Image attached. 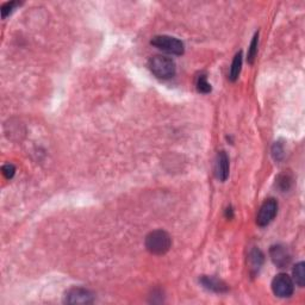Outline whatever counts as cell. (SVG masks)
Returning <instances> with one entry per match:
<instances>
[{
    "instance_id": "1",
    "label": "cell",
    "mask_w": 305,
    "mask_h": 305,
    "mask_svg": "<svg viewBox=\"0 0 305 305\" xmlns=\"http://www.w3.org/2000/svg\"><path fill=\"white\" fill-rule=\"evenodd\" d=\"M149 70L161 80H168L173 78L177 72V66L172 59L162 55H155L149 59L148 61Z\"/></svg>"
},
{
    "instance_id": "2",
    "label": "cell",
    "mask_w": 305,
    "mask_h": 305,
    "mask_svg": "<svg viewBox=\"0 0 305 305\" xmlns=\"http://www.w3.org/2000/svg\"><path fill=\"white\" fill-rule=\"evenodd\" d=\"M172 246V238L165 230H154L146 237V248L154 255H164Z\"/></svg>"
},
{
    "instance_id": "3",
    "label": "cell",
    "mask_w": 305,
    "mask_h": 305,
    "mask_svg": "<svg viewBox=\"0 0 305 305\" xmlns=\"http://www.w3.org/2000/svg\"><path fill=\"white\" fill-rule=\"evenodd\" d=\"M151 43L160 51L167 52V54L177 55V56H180L185 51V47H184V43L180 39L168 35L155 36V37H152Z\"/></svg>"
},
{
    "instance_id": "4",
    "label": "cell",
    "mask_w": 305,
    "mask_h": 305,
    "mask_svg": "<svg viewBox=\"0 0 305 305\" xmlns=\"http://www.w3.org/2000/svg\"><path fill=\"white\" fill-rule=\"evenodd\" d=\"M272 291L279 298H288L293 294V279L286 273H279L272 280Z\"/></svg>"
},
{
    "instance_id": "5",
    "label": "cell",
    "mask_w": 305,
    "mask_h": 305,
    "mask_svg": "<svg viewBox=\"0 0 305 305\" xmlns=\"http://www.w3.org/2000/svg\"><path fill=\"white\" fill-rule=\"evenodd\" d=\"M278 214V203L274 198H268L260 206L256 216V224L259 227H267Z\"/></svg>"
},
{
    "instance_id": "6",
    "label": "cell",
    "mask_w": 305,
    "mask_h": 305,
    "mask_svg": "<svg viewBox=\"0 0 305 305\" xmlns=\"http://www.w3.org/2000/svg\"><path fill=\"white\" fill-rule=\"evenodd\" d=\"M93 301L94 294L84 288H72L65 294V303L67 304H89Z\"/></svg>"
},
{
    "instance_id": "7",
    "label": "cell",
    "mask_w": 305,
    "mask_h": 305,
    "mask_svg": "<svg viewBox=\"0 0 305 305\" xmlns=\"http://www.w3.org/2000/svg\"><path fill=\"white\" fill-rule=\"evenodd\" d=\"M270 255L273 264L279 268L286 267L291 261V255L288 253V251L284 246H280V244L271 247Z\"/></svg>"
},
{
    "instance_id": "8",
    "label": "cell",
    "mask_w": 305,
    "mask_h": 305,
    "mask_svg": "<svg viewBox=\"0 0 305 305\" xmlns=\"http://www.w3.org/2000/svg\"><path fill=\"white\" fill-rule=\"evenodd\" d=\"M229 169H230V164H229V156L224 151L220 152L217 154L216 166H215V173L216 178L220 181H225L229 177Z\"/></svg>"
},
{
    "instance_id": "9",
    "label": "cell",
    "mask_w": 305,
    "mask_h": 305,
    "mask_svg": "<svg viewBox=\"0 0 305 305\" xmlns=\"http://www.w3.org/2000/svg\"><path fill=\"white\" fill-rule=\"evenodd\" d=\"M201 283L205 288H207V290H210V291H214V292L223 293L228 291L227 284L223 283L222 280L217 279V278L203 275V277L201 278Z\"/></svg>"
},
{
    "instance_id": "10",
    "label": "cell",
    "mask_w": 305,
    "mask_h": 305,
    "mask_svg": "<svg viewBox=\"0 0 305 305\" xmlns=\"http://www.w3.org/2000/svg\"><path fill=\"white\" fill-rule=\"evenodd\" d=\"M264 253H262L260 249L254 248L253 251L249 254V268H251L252 274H255V273L259 272V270L261 268L262 264H264Z\"/></svg>"
},
{
    "instance_id": "11",
    "label": "cell",
    "mask_w": 305,
    "mask_h": 305,
    "mask_svg": "<svg viewBox=\"0 0 305 305\" xmlns=\"http://www.w3.org/2000/svg\"><path fill=\"white\" fill-rule=\"evenodd\" d=\"M241 68H242V51L237 52L235 55L233 60V64H231L230 67V72H229V80L230 81H236L238 79V75L241 73Z\"/></svg>"
},
{
    "instance_id": "12",
    "label": "cell",
    "mask_w": 305,
    "mask_h": 305,
    "mask_svg": "<svg viewBox=\"0 0 305 305\" xmlns=\"http://www.w3.org/2000/svg\"><path fill=\"white\" fill-rule=\"evenodd\" d=\"M293 280L296 281L299 288H304L305 285V264L303 261L298 262L292 271Z\"/></svg>"
},
{
    "instance_id": "13",
    "label": "cell",
    "mask_w": 305,
    "mask_h": 305,
    "mask_svg": "<svg viewBox=\"0 0 305 305\" xmlns=\"http://www.w3.org/2000/svg\"><path fill=\"white\" fill-rule=\"evenodd\" d=\"M196 87H197V91L199 92V93H203V94H207L211 92V85L209 84V81H207V78L205 74H201L197 78V81H196Z\"/></svg>"
},
{
    "instance_id": "14",
    "label": "cell",
    "mask_w": 305,
    "mask_h": 305,
    "mask_svg": "<svg viewBox=\"0 0 305 305\" xmlns=\"http://www.w3.org/2000/svg\"><path fill=\"white\" fill-rule=\"evenodd\" d=\"M257 44H259V34H255V36L253 37V39H252V43L251 46H249V49H248V57H247V61H248V64H253L254 60H255V56H256L257 54Z\"/></svg>"
},
{
    "instance_id": "15",
    "label": "cell",
    "mask_w": 305,
    "mask_h": 305,
    "mask_svg": "<svg viewBox=\"0 0 305 305\" xmlns=\"http://www.w3.org/2000/svg\"><path fill=\"white\" fill-rule=\"evenodd\" d=\"M291 184H292V179H291V177H288V175L284 174L278 178V186L280 187V190L288 191L291 187Z\"/></svg>"
},
{
    "instance_id": "16",
    "label": "cell",
    "mask_w": 305,
    "mask_h": 305,
    "mask_svg": "<svg viewBox=\"0 0 305 305\" xmlns=\"http://www.w3.org/2000/svg\"><path fill=\"white\" fill-rule=\"evenodd\" d=\"M17 5H18V2H16V1L5 2V4L1 6V10H0V11H1V17L6 18L7 16H9L10 13L13 11V9H15Z\"/></svg>"
},
{
    "instance_id": "17",
    "label": "cell",
    "mask_w": 305,
    "mask_h": 305,
    "mask_svg": "<svg viewBox=\"0 0 305 305\" xmlns=\"http://www.w3.org/2000/svg\"><path fill=\"white\" fill-rule=\"evenodd\" d=\"M272 155L277 161H280V160L284 157V148L279 142H275L274 146H273Z\"/></svg>"
},
{
    "instance_id": "18",
    "label": "cell",
    "mask_w": 305,
    "mask_h": 305,
    "mask_svg": "<svg viewBox=\"0 0 305 305\" xmlns=\"http://www.w3.org/2000/svg\"><path fill=\"white\" fill-rule=\"evenodd\" d=\"M2 174L5 175V178L12 179L13 175L16 174V167L12 164H6L2 166Z\"/></svg>"
},
{
    "instance_id": "19",
    "label": "cell",
    "mask_w": 305,
    "mask_h": 305,
    "mask_svg": "<svg viewBox=\"0 0 305 305\" xmlns=\"http://www.w3.org/2000/svg\"><path fill=\"white\" fill-rule=\"evenodd\" d=\"M225 215H227V217L228 218H233L234 217V215H233V207H228L227 209V211H225Z\"/></svg>"
}]
</instances>
